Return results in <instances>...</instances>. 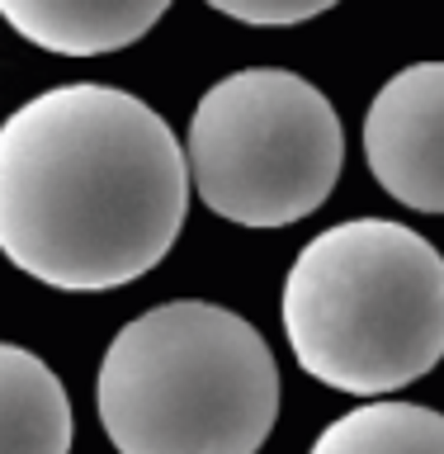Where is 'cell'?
Masks as SVG:
<instances>
[{
    "mask_svg": "<svg viewBox=\"0 0 444 454\" xmlns=\"http://www.w3.org/2000/svg\"><path fill=\"white\" fill-rule=\"evenodd\" d=\"M190 190L175 128L119 85H52L0 123V255L48 289L109 294L156 270Z\"/></svg>",
    "mask_w": 444,
    "mask_h": 454,
    "instance_id": "6da1fadb",
    "label": "cell"
},
{
    "mask_svg": "<svg viewBox=\"0 0 444 454\" xmlns=\"http://www.w3.org/2000/svg\"><path fill=\"white\" fill-rule=\"evenodd\" d=\"M204 5L251 28H293V24H308L326 10H336L340 0H204Z\"/></svg>",
    "mask_w": 444,
    "mask_h": 454,
    "instance_id": "9c48e42d",
    "label": "cell"
},
{
    "mask_svg": "<svg viewBox=\"0 0 444 454\" xmlns=\"http://www.w3.org/2000/svg\"><path fill=\"white\" fill-rule=\"evenodd\" d=\"M166 10L170 0H0V20L57 57L123 52L147 38Z\"/></svg>",
    "mask_w": 444,
    "mask_h": 454,
    "instance_id": "8992f818",
    "label": "cell"
},
{
    "mask_svg": "<svg viewBox=\"0 0 444 454\" xmlns=\"http://www.w3.org/2000/svg\"><path fill=\"white\" fill-rule=\"evenodd\" d=\"M279 317L322 388L397 393L444 360V255L393 218L336 223L293 255Z\"/></svg>",
    "mask_w": 444,
    "mask_h": 454,
    "instance_id": "7a4b0ae2",
    "label": "cell"
},
{
    "mask_svg": "<svg viewBox=\"0 0 444 454\" xmlns=\"http://www.w3.org/2000/svg\"><path fill=\"white\" fill-rule=\"evenodd\" d=\"M364 161L411 213H444V62H411L364 109Z\"/></svg>",
    "mask_w": 444,
    "mask_h": 454,
    "instance_id": "5b68a950",
    "label": "cell"
},
{
    "mask_svg": "<svg viewBox=\"0 0 444 454\" xmlns=\"http://www.w3.org/2000/svg\"><path fill=\"white\" fill-rule=\"evenodd\" d=\"M71 440L76 417L52 364L0 340V454H71Z\"/></svg>",
    "mask_w": 444,
    "mask_h": 454,
    "instance_id": "52a82bcc",
    "label": "cell"
},
{
    "mask_svg": "<svg viewBox=\"0 0 444 454\" xmlns=\"http://www.w3.org/2000/svg\"><path fill=\"white\" fill-rule=\"evenodd\" d=\"M184 161L208 213L279 232L331 199L346 166V128L308 76L289 67H241L199 95Z\"/></svg>",
    "mask_w": 444,
    "mask_h": 454,
    "instance_id": "277c9868",
    "label": "cell"
},
{
    "mask_svg": "<svg viewBox=\"0 0 444 454\" xmlns=\"http://www.w3.org/2000/svg\"><path fill=\"white\" fill-rule=\"evenodd\" d=\"M308 454H444V411L374 397L322 426Z\"/></svg>",
    "mask_w": 444,
    "mask_h": 454,
    "instance_id": "ba28073f",
    "label": "cell"
},
{
    "mask_svg": "<svg viewBox=\"0 0 444 454\" xmlns=\"http://www.w3.org/2000/svg\"><path fill=\"white\" fill-rule=\"evenodd\" d=\"M95 411L119 454H261L279 417V364L241 312L175 298L119 326Z\"/></svg>",
    "mask_w": 444,
    "mask_h": 454,
    "instance_id": "3957f363",
    "label": "cell"
}]
</instances>
